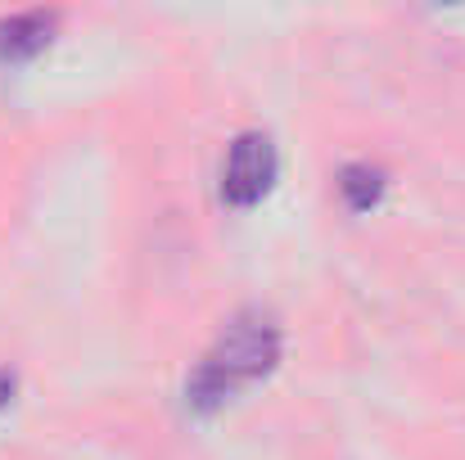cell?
<instances>
[{
    "label": "cell",
    "mask_w": 465,
    "mask_h": 460,
    "mask_svg": "<svg viewBox=\"0 0 465 460\" xmlns=\"http://www.w3.org/2000/svg\"><path fill=\"white\" fill-rule=\"evenodd\" d=\"M281 352H285L281 320L262 307H240L235 316H226V325L217 329L208 352L190 366L185 388H181L185 406L199 411V416L222 411L231 397L262 384L281 366Z\"/></svg>",
    "instance_id": "obj_1"
},
{
    "label": "cell",
    "mask_w": 465,
    "mask_h": 460,
    "mask_svg": "<svg viewBox=\"0 0 465 460\" xmlns=\"http://www.w3.org/2000/svg\"><path fill=\"white\" fill-rule=\"evenodd\" d=\"M59 32V14L54 9H23L0 18V59L5 64H27L36 59Z\"/></svg>",
    "instance_id": "obj_3"
},
{
    "label": "cell",
    "mask_w": 465,
    "mask_h": 460,
    "mask_svg": "<svg viewBox=\"0 0 465 460\" xmlns=\"http://www.w3.org/2000/svg\"><path fill=\"white\" fill-rule=\"evenodd\" d=\"M281 176V150L267 132L249 127L240 132L231 145H226V158H222V176H217V190H222V203L226 208H258L272 185Z\"/></svg>",
    "instance_id": "obj_2"
},
{
    "label": "cell",
    "mask_w": 465,
    "mask_h": 460,
    "mask_svg": "<svg viewBox=\"0 0 465 460\" xmlns=\"http://www.w3.org/2000/svg\"><path fill=\"white\" fill-rule=\"evenodd\" d=\"M384 190H389V176H384V167H375V162H348V167L339 171V194H343V203H348L352 212H371V208L384 199Z\"/></svg>",
    "instance_id": "obj_4"
},
{
    "label": "cell",
    "mask_w": 465,
    "mask_h": 460,
    "mask_svg": "<svg viewBox=\"0 0 465 460\" xmlns=\"http://www.w3.org/2000/svg\"><path fill=\"white\" fill-rule=\"evenodd\" d=\"M14 393H18V375H14L9 366H0V411L14 402Z\"/></svg>",
    "instance_id": "obj_5"
}]
</instances>
